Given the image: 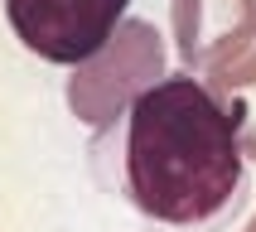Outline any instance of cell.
Listing matches in <instances>:
<instances>
[{"label": "cell", "instance_id": "1", "mask_svg": "<svg viewBox=\"0 0 256 232\" xmlns=\"http://www.w3.org/2000/svg\"><path fill=\"white\" fill-rule=\"evenodd\" d=\"M92 170L160 232H213L246 198V155L208 82L160 78L92 136Z\"/></svg>", "mask_w": 256, "mask_h": 232}, {"label": "cell", "instance_id": "2", "mask_svg": "<svg viewBox=\"0 0 256 232\" xmlns=\"http://www.w3.org/2000/svg\"><path fill=\"white\" fill-rule=\"evenodd\" d=\"M164 78V39L150 20H121L97 54L68 78V106L82 126L102 130L130 102Z\"/></svg>", "mask_w": 256, "mask_h": 232}, {"label": "cell", "instance_id": "3", "mask_svg": "<svg viewBox=\"0 0 256 232\" xmlns=\"http://www.w3.org/2000/svg\"><path fill=\"white\" fill-rule=\"evenodd\" d=\"M130 0H5L14 39L44 63L78 68L126 20Z\"/></svg>", "mask_w": 256, "mask_h": 232}, {"label": "cell", "instance_id": "4", "mask_svg": "<svg viewBox=\"0 0 256 232\" xmlns=\"http://www.w3.org/2000/svg\"><path fill=\"white\" fill-rule=\"evenodd\" d=\"M179 58L194 78L228 68L256 39V0H170Z\"/></svg>", "mask_w": 256, "mask_h": 232}, {"label": "cell", "instance_id": "5", "mask_svg": "<svg viewBox=\"0 0 256 232\" xmlns=\"http://www.w3.org/2000/svg\"><path fill=\"white\" fill-rule=\"evenodd\" d=\"M208 92L228 112L242 155L256 160V54H242V58H232L228 68L208 72Z\"/></svg>", "mask_w": 256, "mask_h": 232}, {"label": "cell", "instance_id": "6", "mask_svg": "<svg viewBox=\"0 0 256 232\" xmlns=\"http://www.w3.org/2000/svg\"><path fill=\"white\" fill-rule=\"evenodd\" d=\"M246 232H256V218H252V228H246Z\"/></svg>", "mask_w": 256, "mask_h": 232}]
</instances>
